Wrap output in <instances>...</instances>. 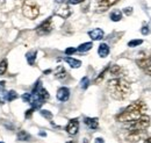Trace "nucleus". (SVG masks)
I'll return each instance as SVG.
<instances>
[{"label": "nucleus", "instance_id": "nucleus-1", "mask_svg": "<svg viewBox=\"0 0 151 143\" xmlns=\"http://www.w3.org/2000/svg\"><path fill=\"white\" fill-rule=\"evenodd\" d=\"M107 91L115 100H124L129 97L132 89L130 84L123 78H112L107 83Z\"/></svg>", "mask_w": 151, "mask_h": 143}, {"label": "nucleus", "instance_id": "nucleus-2", "mask_svg": "<svg viewBox=\"0 0 151 143\" xmlns=\"http://www.w3.org/2000/svg\"><path fill=\"white\" fill-rule=\"evenodd\" d=\"M145 109H147L145 104L143 101H141V100H137V101H134L132 104H130L123 112H121L120 114H117L115 116V119L119 122L126 124V122L136 120V119L141 118L142 115H144Z\"/></svg>", "mask_w": 151, "mask_h": 143}, {"label": "nucleus", "instance_id": "nucleus-3", "mask_svg": "<svg viewBox=\"0 0 151 143\" xmlns=\"http://www.w3.org/2000/svg\"><path fill=\"white\" fill-rule=\"evenodd\" d=\"M49 99V93L48 91L41 85V82L38 80L35 85V87L33 90V92L29 95V103L32 105V107L34 109L40 108L47 100Z\"/></svg>", "mask_w": 151, "mask_h": 143}, {"label": "nucleus", "instance_id": "nucleus-4", "mask_svg": "<svg viewBox=\"0 0 151 143\" xmlns=\"http://www.w3.org/2000/svg\"><path fill=\"white\" fill-rule=\"evenodd\" d=\"M150 125V118L148 115H142L141 118L132 120L124 124V128L127 131L129 130H147V128Z\"/></svg>", "mask_w": 151, "mask_h": 143}, {"label": "nucleus", "instance_id": "nucleus-5", "mask_svg": "<svg viewBox=\"0 0 151 143\" xmlns=\"http://www.w3.org/2000/svg\"><path fill=\"white\" fill-rule=\"evenodd\" d=\"M22 13L27 19L34 20L40 15V7L33 0H24L22 2Z\"/></svg>", "mask_w": 151, "mask_h": 143}, {"label": "nucleus", "instance_id": "nucleus-6", "mask_svg": "<svg viewBox=\"0 0 151 143\" xmlns=\"http://www.w3.org/2000/svg\"><path fill=\"white\" fill-rule=\"evenodd\" d=\"M51 30H52V19L51 18L47 19L45 21H43L36 28V33L40 36L48 35L49 33H51Z\"/></svg>", "mask_w": 151, "mask_h": 143}, {"label": "nucleus", "instance_id": "nucleus-7", "mask_svg": "<svg viewBox=\"0 0 151 143\" xmlns=\"http://www.w3.org/2000/svg\"><path fill=\"white\" fill-rule=\"evenodd\" d=\"M147 136V130H129L127 131L126 139L129 142H138Z\"/></svg>", "mask_w": 151, "mask_h": 143}, {"label": "nucleus", "instance_id": "nucleus-8", "mask_svg": "<svg viewBox=\"0 0 151 143\" xmlns=\"http://www.w3.org/2000/svg\"><path fill=\"white\" fill-rule=\"evenodd\" d=\"M55 14L59 18L68 19L71 15V9L69 7L68 4H60V6H58L55 11Z\"/></svg>", "mask_w": 151, "mask_h": 143}, {"label": "nucleus", "instance_id": "nucleus-9", "mask_svg": "<svg viewBox=\"0 0 151 143\" xmlns=\"http://www.w3.org/2000/svg\"><path fill=\"white\" fill-rule=\"evenodd\" d=\"M137 65L141 69H143L151 77V55H149L148 57H144V58L138 59L137 61Z\"/></svg>", "mask_w": 151, "mask_h": 143}, {"label": "nucleus", "instance_id": "nucleus-10", "mask_svg": "<svg viewBox=\"0 0 151 143\" xmlns=\"http://www.w3.org/2000/svg\"><path fill=\"white\" fill-rule=\"evenodd\" d=\"M78 130H79V121H78V119H72V120H70L68 126H66V131H68V134H70L71 136H75V135H77Z\"/></svg>", "mask_w": 151, "mask_h": 143}, {"label": "nucleus", "instance_id": "nucleus-11", "mask_svg": "<svg viewBox=\"0 0 151 143\" xmlns=\"http://www.w3.org/2000/svg\"><path fill=\"white\" fill-rule=\"evenodd\" d=\"M120 0H99L98 4V9L99 12H105L106 9H108L109 7L114 6L116 2H119Z\"/></svg>", "mask_w": 151, "mask_h": 143}, {"label": "nucleus", "instance_id": "nucleus-12", "mask_svg": "<svg viewBox=\"0 0 151 143\" xmlns=\"http://www.w3.org/2000/svg\"><path fill=\"white\" fill-rule=\"evenodd\" d=\"M57 99L62 103H65L69 100L70 98V90L68 87H60V89L57 91V94H56Z\"/></svg>", "mask_w": 151, "mask_h": 143}, {"label": "nucleus", "instance_id": "nucleus-13", "mask_svg": "<svg viewBox=\"0 0 151 143\" xmlns=\"http://www.w3.org/2000/svg\"><path fill=\"white\" fill-rule=\"evenodd\" d=\"M108 72H109L111 76H113V78H120V77L122 76V73H123V69H122L120 65L114 64L112 66H109Z\"/></svg>", "mask_w": 151, "mask_h": 143}, {"label": "nucleus", "instance_id": "nucleus-14", "mask_svg": "<svg viewBox=\"0 0 151 143\" xmlns=\"http://www.w3.org/2000/svg\"><path fill=\"white\" fill-rule=\"evenodd\" d=\"M88 36H90L93 41H98V40L104 38L105 33H104V30L100 29V28H94V29H92L91 32H88Z\"/></svg>", "mask_w": 151, "mask_h": 143}, {"label": "nucleus", "instance_id": "nucleus-15", "mask_svg": "<svg viewBox=\"0 0 151 143\" xmlns=\"http://www.w3.org/2000/svg\"><path fill=\"white\" fill-rule=\"evenodd\" d=\"M84 122H85V125L87 126L90 129H92V130L98 129V127H99V120L96 118H85Z\"/></svg>", "mask_w": 151, "mask_h": 143}, {"label": "nucleus", "instance_id": "nucleus-16", "mask_svg": "<svg viewBox=\"0 0 151 143\" xmlns=\"http://www.w3.org/2000/svg\"><path fill=\"white\" fill-rule=\"evenodd\" d=\"M68 72H66V70L63 68V66H58L57 68V70L55 71V77H56V79H58V80H65L66 78H68Z\"/></svg>", "mask_w": 151, "mask_h": 143}, {"label": "nucleus", "instance_id": "nucleus-17", "mask_svg": "<svg viewBox=\"0 0 151 143\" xmlns=\"http://www.w3.org/2000/svg\"><path fill=\"white\" fill-rule=\"evenodd\" d=\"M98 54L101 58H105L109 55V47L107 43H101L99 46V49H98Z\"/></svg>", "mask_w": 151, "mask_h": 143}, {"label": "nucleus", "instance_id": "nucleus-18", "mask_svg": "<svg viewBox=\"0 0 151 143\" xmlns=\"http://www.w3.org/2000/svg\"><path fill=\"white\" fill-rule=\"evenodd\" d=\"M64 61H65L71 68H73V69H78V68H80V65H81V62H80L79 59H76V58H72V57H65Z\"/></svg>", "mask_w": 151, "mask_h": 143}, {"label": "nucleus", "instance_id": "nucleus-19", "mask_svg": "<svg viewBox=\"0 0 151 143\" xmlns=\"http://www.w3.org/2000/svg\"><path fill=\"white\" fill-rule=\"evenodd\" d=\"M92 47H93V43L92 42H85V43H83V44H80L78 47L77 51H79V53H86V51L91 50Z\"/></svg>", "mask_w": 151, "mask_h": 143}, {"label": "nucleus", "instance_id": "nucleus-20", "mask_svg": "<svg viewBox=\"0 0 151 143\" xmlns=\"http://www.w3.org/2000/svg\"><path fill=\"white\" fill-rule=\"evenodd\" d=\"M36 55H37L36 51H29V53H27L26 58H27V62H28V64H29V65H34V64H35Z\"/></svg>", "mask_w": 151, "mask_h": 143}, {"label": "nucleus", "instance_id": "nucleus-21", "mask_svg": "<svg viewBox=\"0 0 151 143\" xmlns=\"http://www.w3.org/2000/svg\"><path fill=\"white\" fill-rule=\"evenodd\" d=\"M109 18H111V20L114 21V22L120 21V20L122 19V12H121V11H119V9H114L113 12L111 13Z\"/></svg>", "mask_w": 151, "mask_h": 143}, {"label": "nucleus", "instance_id": "nucleus-22", "mask_svg": "<svg viewBox=\"0 0 151 143\" xmlns=\"http://www.w3.org/2000/svg\"><path fill=\"white\" fill-rule=\"evenodd\" d=\"M30 139V135L26 130H20L18 133V140L20 141H28Z\"/></svg>", "mask_w": 151, "mask_h": 143}, {"label": "nucleus", "instance_id": "nucleus-23", "mask_svg": "<svg viewBox=\"0 0 151 143\" xmlns=\"http://www.w3.org/2000/svg\"><path fill=\"white\" fill-rule=\"evenodd\" d=\"M108 69H109V66H107V68H105V69L102 70V72H100V74H99V76H98L96 78H95V80H94V83H95V84H99V83H100V82H101V80L104 79V77H105V74H106V73L108 72Z\"/></svg>", "mask_w": 151, "mask_h": 143}, {"label": "nucleus", "instance_id": "nucleus-24", "mask_svg": "<svg viewBox=\"0 0 151 143\" xmlns=\"http://www.w3.org/2000/svg\"><path fill=\"white\" fill-rule=\"evenodd\" d=\"M7 71V59H4L0 62V76L5 74Z\"/></svg>", "mask_w": 151, "mask_h": 143}, {"label": "nucleus", "instance_id": "nucleus-25", "mask_svg": "<svg viewBox=\"0 0 151 143\" xmlns=\"http://www.w3.org/2000/svg\"><path fill=\"white\" fill-rule=\"evenodd\" d=\"M88 85H90V79H88V77H84V78L80 80V87L83 90H86L88 87Z\"/></svg>", "mask_w": 151, "mask_h": 143}, {"label": "nucleus", "instance_id": "nucleus-26", "mask_svg": "<svg viewBox=\"0 0 151 143\" xmlns=\"http://www.w3.org/2000/svg\"><path fill=\"white\" fill-rule=\"evenodd\" d=\"M17 98H18V94H17L15 91H11V92H8L7 95H6V100H7V101H13V100L17 99Z\"/></svg>", "mask_w": 151, "mask_h": 143}, {"label": "nucleus", "instance_id": "nucleus-27", "mask_svg": "<svg viewBox=\"0 0 151 143\" xmlns=\"http://www.w3.org/2000/svg\"><path fill=\"white\" fill-rule=\"evenodd\" d=\"M143 43V41L142 40H132L130 42H128V47H130V48H135V47H138V46H141Z\"/></svg>", "mask_w": 151, "mask_h": 143}, {"label": "nucleus", "instance_id": "nucleus-28", "mask_svg": "<svg viewBox=\"0 0 151 143\" xmlns=\"http://www.w3.org/2000/svg\"><path fill=\"white\" fill-rule=\"evenodd\" d=\"M41 115L44 116V118L48 119V120H51V119H52L51 112H49V110H47V109H42V110H41Z\"/></svg>", "mask_w": 151, "mask_h": 143}, {"label": "nucleus", "instance_id": "nucleus-29", "mask_svg": "<svg viewBox=\"0 0 151 143\" xmlns=\"http://www.w3.org/2000/svg\"><path fill=\"white\" fill-rule=\"evenodd\" d=\"M141 33H142L143 35H148V34H150V29H149V27H148V26H143V28L141 29Z\"/></svg>", "mask_w": 151, "mask_h": 143}, {"label": "nucleus", "instance_id": "nucleus-30", "mask_svg": "<svg viewBox=\"0 0 151 143\" xmlns=\"http://www.w3.org/2000/svg\"><path fill=\"white\" fill-rule=\"evenodd\" d=\"M76 51H77V49H75V48H68V49H65V54L68 55V56L73 55Z\"/></svg>", "mask_w": 151, "mask_h": 143}, {"label": "nucleus", "instance_id": "nucleus-31", "mask_svg": "<svg viewBox=\"0 0 151 143\" xmlns=\"http://www.w3.org/2000/svg\"><path fill=\"white\" fill-rule=\"evenodd\" d=\"M66 2L70 5H78V4L84 2V0H66Z\"/></svg>", "mask_w": 151, "mask_h": 143}, {"label": "nucleus", "instance_id": "nucleus-32", "mask_svg": "<svg viewBox=\"0 0 151 143\" xmlns=\"http://www.w3.org/2000/svg\"><path fill=\"white\" fill-rule=\"evenodd\" d=\"M123 13H124L126 15H130L132 13V7H126V8L123 9Z\"/></svg>", "mask_w": 151, "mask_h": 143}, {"label": "nucleus", "instance_id": "nucleus-33", "mask_svg": "<svg viewBox=\"0 0 151 143\" xmlns=\"http://www.w3.org/2000/svg\"><path fill=\"white\" fill-rule=\"evenodd\" d=\"M29 95H30V93H24V94L22 95V100H23L24 103H29Z\"/></svg>", "mask_w": 151, "mask_h": 143}, {"label": "nucleus", "instance_id": "nucleus-34", "mask_svg": "<svg viewBox=\"0 0 151 143\" xmlns=\"http://www.w3.org/2000/svg\"><path fill=\"white\" fill-rule=\"evenodd\" d=\"M33 112H34V108H32V109L27 110V113H26V118H27V119H28V118H30V115L33 114Z\"/></svg>", "mask_w": 151, "mask_h": 143}, {"label": "nucleus", "instance_id": "nucleus-35", "mask_svg": "<svg viewBox=\"0 0 151 143\" xmlns=\"http://www.w3.org/2000/svg\"><path fill=\"white\" fill-rule=\"evenodd\" d=\"M95 143H104V140L101 137H98V139H95Z\"/></svg>", "mask_w": 151, "mask_h": 143}, {"label": "nucleus", "instance_id": "nucleus-36", "mask_svg": "<svg viewBox=\"0 0 151 143\" xmlns=\"http://www.w3.org/2000/svg\"><path fill=\"white\" fill-rule=\"evenodd\" d=\"M144 143H151V137H149V139H147V140H145V142Z\"/></svg>", "mask_w": 151, "mask_h": 143}, {"label": "nucleus", "instance_id": "nucleus-37", "mask_svg": "<svg viewBox=\"0 0 151 143\" xmlns=\"http://www.w3.org/2000/svg\"><path fill=\"white\" fill-rule=\"evenodd\" d=\"M40 135H41V136H45V133H42V131H41Z\"/></svg>", "mask_w": 151, "mask_h": 143}, {"label": "nucleus", "instance_id": "nucleus-38", "mask_svg": "<svg viewBox=\"0 0 151 143\" xmlns=\"http://www.w3.org/2000/svg\"><path fill=\"white\" fill-rule=\"evenodd\" d=\"M57 2H63V1H64V0H56Z\"/></svg>", "mask_w": 151, "mask_h": 143}, {"label": "nucleus", "instance_id": "nucleus-39", "mask_svg": "<svg viewBox=\"0 0 151 143\" xmlns=\"http://www.w3.org/2000/svg\"><path fill=\"white\" fill-rule=\"evenodd\" d=\"M0 143H5V142H0Z\"/></svg>", "mask_w": 151, "mask_h": 143}, {"label": "nucleus", "instance_id": "nucleus-40", "mask_svg": "<svg viewBox=\"0 0 151 143\" xmlns=\"http://www.w3.org/2000/svg\"><path fill=\"white\" fill-rule=\"evenodd\" d=\"M69 143H72V142H69Z\"/></svg>", "mask_w": 151, "mask_h": 143}]
</instances>
